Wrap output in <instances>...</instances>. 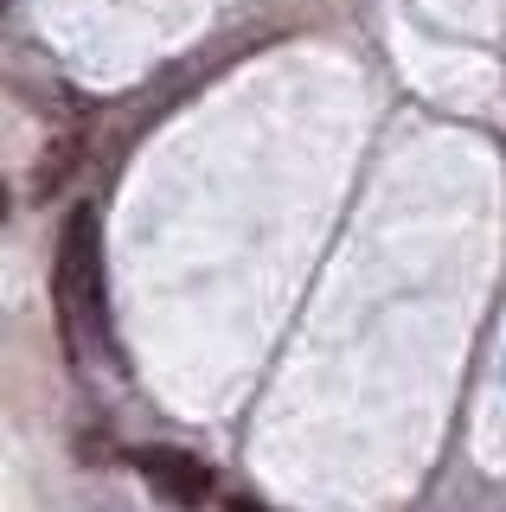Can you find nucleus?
Listing matches in <instances>:
<instances>
[{"label": "nucleus", "mask_w": 506, "mask_h": 512, "mask_svg": "<svg viewBox=\"0 0 506 512\" xmlns=\"http://www.w3.org/2000/svg\"><path fill=\"white\" fill-rule=\"evenodd\" d=\"M52 301H58V333L65 352L84 359L90 340H103V250H97V205H77L58 237V269H52Z\"/></svg>", "instance_id": "1"}, {"label": "nucleus", "mask_w": 506, "mask_h": 512, "mask_svg": "<svg viewBox=\"0 0 506 512\" xmlns=\"http://www.w3.org/2000/svg\"><path fill=\"white\" fill-rule=\"evenodd\" d=\"M135 468L148 474V487L161 493L173 512H199L212 500V468H205L199 455H186V448H141Z\"/></svg>", "instance_id": "2"}, {"label": "nucleus", "mask_w": 506, "mask_h": 512, "mask_svg": "<svg viewBox=\"0 0 506 512\" xmlns=\"http://www.w3.org/2000/svg\"><path fill=\"white\" fill-rule=\"evenodd\" d=\"M225 512H270V506H263V500H231Z\"/></svg>", "instance_id": "3"}, {"label": "nucleus", "mask_w": 506, "mask_h": 512, "mask_svg": "<svg viewBox=\"0 0 506 512\" xmlns=\"http://www.w3.org/2000/svg\"><path fill=\"white\" fill-rule=\"evenodd\" d=\"M7 212H13V205H7V186H0V224H7Z\"/></svg>", "instance_id": "4"}]
</instances>
